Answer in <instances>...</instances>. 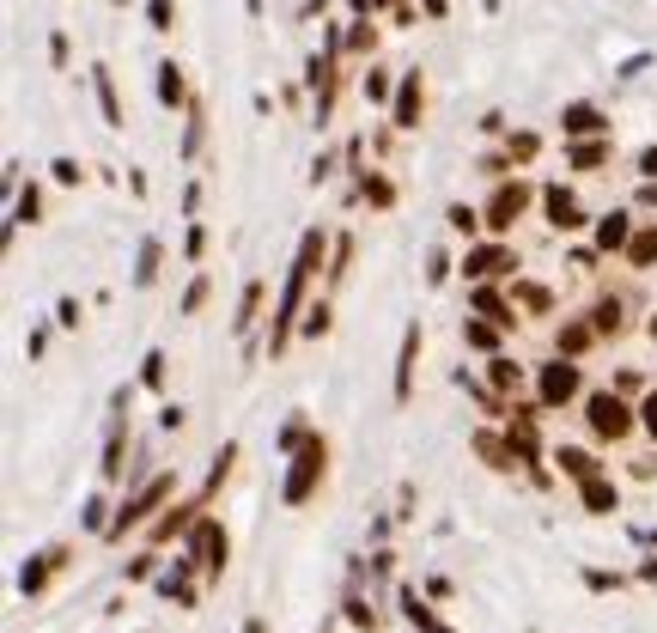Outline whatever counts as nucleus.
Segmentation results:
<instances>
[{
	"label": "nucleus",
	"mask_w": 657,
	"mask_h": 633,
	"mask_svg": "<svg viewBox=\"0 0 657 633\" xmlns=\"http://www.w3.org/2000/svg\"><path fill=\"white\" fill-rule=\"evenodd\" d=\"M316 262H323V232H305L299 238V256H292V268H286V292H280L275 305V329H268V348H286V335H292V323H299V305H305V281L316 275Z\"/></svg>",
	"instance_id": "obj_1"
},
{
	"label": "nucleus",
	"mask_w": 657,
	"mask_h": 633,
	"mask_svg": "<svg viewBox=\"0 0 657 633\" xmlns=\"http://www.w3.org/2000/svg\"><path fill=\"white\" fill-rule=\"evenodd\" d=\"M171 493H177V469H159V475H152L146 488H135L128 499H122V506H116V518H110V530H104V536H110V542H122L128 530L152 524V512H171V506H165Z\"/></svg>",
	"instance_id": "obj_2"
},
{
	"label": "nucleus",
	"mask_w": 657,
	"mask_h": 633,
	"mask_svg": "<svg viewBox=\"0 0 657 633\" xmlns=\"http://www.w3.org/2000/svg\"><path fill=\"white\" fill-rule=\"evenodd\" d=\"M323 481H329V439L311 432V439L292 451V469H286V481H280V506H305Z\"/></svg>",
	"instance_id": "obj_3"
},
{
	"label": "nucleus",
	"mask_w": 657,
	"mask_h": 633,
	"mask_svg": "<svg viewBox=\"0 0 657 633\" xmlns=\"http://www.w3.org/2000/svg\"><path fill=\"white\" fill-rule=\"evenodd\" d=\"M183 548L195 555V566H201V579H226V561H232V536H226V524L213 518V512H201L195 518V530L183 536Z\"/></svg>",
	"instance_id": "obj_4"
},
{
	"label": "nucleus",
	"mask_w": 657,
	"mask_h": 633,
	"mask_svg": "<svg viewBox=\"0 0 657 633\" xmlns=\"http://www.w3.org/2000/svg\"><path fill=\"white\" fill-rule=\"evenodd\" d=\"M585 426L603 439V445H615V439H627V432H633V408H627L615 390H596V396L585 402Z\"/></svg>",
	"instance_id": "obj_5"
},
{
	"label": "nucleus",
	"mask_w": 657,
	"mask_h": 633,
	"mask_svg": "<svg viewBox=\"0 0 657 633\" xmlns=\"http://www.w3.org/2000/svg\"><path fill=\"white\" fill-rule=\"evenodd\" d=\"M536 384H542V408H566V402L579 396V366H566V359H548V366L536 372Z\"/></svg>",
	"instance_id": "obj_6"
},
{
	"label": "nucleus",
	"mask_w": 657,
	"mask_h": 633,
	"mask_svg": "<svg viewBox=\"0 0 657 633\" xmlns=\"http://www.w3.org/2000/svg\"><path fill=\"white\" fill-rule=\"evenodd\" d=\"M62 566H68V548H43V555H31L25 572H19V591H25V597H43V591H49V572H62Z\"/></svg>",
	"instance_id": "obj_7"
},
{
	"label": "nucleus",
	"mask_w": 657,
	"mask_h": 633,
	"mask_svg": "<svg viewBox=\"0 0 657 633\" xmlns=\"http://www.w3.org/2000/svg\"><path fill=\"white\" fill-rule=\"evenodd\" d=\"M554 469H560L566 481H596V475H609V469H603V457H596V451H585V445H560V451H554Z\"/></svg>",
	"instance_id": "obj_8"
},
{
	"label": "nucleus",
	"mask_w": 657,
	"mask_h": 633,
	"mask_svg": "<svg viewBox=\"0 0 657 633\" xmlns=\"http://www.w3.org/2000/svg\"><path fill=\"white\" fill-rule=\"evenodd\" d=\"M505 268H518V256H512L505 244H481V250H469V256H463V275H469V281L505 275Z\"/></svg>",
	"instance_id": "obj_9"
},
{
	"label": "nucleus",
	"mask_w": 657,
	"mask_h": 633,
	"mask_svg": "<svg viewBox=\"0 0 657 633\" xmlns=\"http://www.w3.org/2000/svg\"><path fill=\"white\" fill-rule=\"evenodd\" d=\"M415 366H420V323L402 329V353H396V402L415 396Z\"/></svg>",
	"instance_id": "obj_10"
},
{
	"label": "nucleus",
	"mask_w": 657,
	"mask_h": 633,
	"mask_svg": "<svg viewBox=\"0 0 657 633\" xmlns=\"http://www.w3.org/2000/svg\"><path fill=\"white\" fill-rule=\"evenodd\" d=\"M579 506H585L590 518H609V512H621V488H615L609 475H596V481H579Z\"/></svg>",
	"instance_id": "obj_11"
},
{
	"label": "nucleus",
	"mask_w": 657,
	"mask_h": 633,
	"mask_svg": "<svg viewBox=\"0 0 657 633\" xmlns=\"http://www.w3.org/2000/svg\"><path fill=\"white\" fill-rule=\"evenodd\" d=\"M523 201H530V189H523V183H499V195H493V208H487V226H493V232H505V226L523 213Z\"/></svg>",
	"instance_id": "obj_12"
},
{
	"label": "nucleus",
	"mask_w": 657,
	"mask_h": 633,
	"mask_svg": "<svg viewBox=\"0 0 657 633\" xmlns=\"http://www.w3.org/2000/svg\"><path fill=\"white\" fill-rule=\"evenodd\" d=\"M560 128H566V141H572V135H603L609 122H603V110H596V104H566V110H560Z\"/></svg>",
	"instance_id": "obj_13"
},
{
	"label": "nucleus",
	"mask_w": 657,
	"mask_h": 633,
	"mask_svg": "<svg viewBox=\"0 0 657 633\" xmlns=\"http://www.w3.org/2000/svg\"><path fill=\"white\" fill-rule=\"evenodd\" d=\"M542 201H548V219L560 226V232H579V226H585V208H579V201H572V195H566L560 183H554V189L542 195Z\"/></svg>",
	"instance_id": "obj_14"
},
{
	"label": "nucleus",
	"mask_w": 657,
	"mask_h": 633,
	"mask_svg": "<svg viewBox=\"0 0 657 633\" xmlns=\"http://www.w3.org/2000/svg\"><path fill=\"white\" fill-rule=\"evenodd\" d=\"M122 445H128V415H116V421H110L104 463H98V469H104V481H116V475H122Z\"/></svg>",
	"instance_id": "obj_15"
},
{
	"label": "nucleus",
	"mask_w": 657,
	"mask_h": 633,
	"mask_svg": "<svg viewBox=\"0 0 657 633\" xmlns=\"http://www.w3.org/2000/svg\"><path fill=\"white\" fill-rule=\"evenodd\" d=\"M415 122H420V73H408L396 92V128H415Z\"/></svg>",
	"instance_id": "obj_16"
},
{
	"label": "nucleus",
	"mask_w": 657,
	"mask_h": 633,
	"mask_svg": "<svg viewBox=\"0 0 657 633\" xmlns=\"http://www.w3.org/2000/svg\"><path fill=\"white\" fill-rule=\"evenodd\" d=\"M396 603H402V621H408V628H415V633H426V628H432V621H439V615L426 609V597H420L415 585H402V597H396Z\"/></svg>",
	"instance_id": "obj_17"
},
{
	"label": "nucleus",
	"mask_w": 657,
	"mask_h": 633,
	"mask_svg": "<svg viewBox=\"0 0 657 633\" xmlns=\"http://www.w3.org/2000/svg\"><path fill=\"white\" fill-rule=\"evenodd\" d=\"M633 244V226H627V213H609L603 226H596V250H627Z\"/></svg>",
	"instance_id": "obj_18"
},
{
	"label": "nucleus",
	"mask_w": 657,
	"mask_h": 633,
	"mask_svg": "<svg viewBox=\"0 0 657 633\" xmlns=\"http://www.w3.org/2000/svg\"><path fill=\"white\" fill-rule=\"evenodd\" d=\"M183 98H189V86H183V68H177V62H165V68H159V104L177 110Z\"/></svg>",
	"instance_id": "obj_19"
},
{
	"label": "nucleus",
	"mask_w": 657,
	"mask_h": 633,
	"mask_svg": "<svg viewBox=\"0 0 657 633\" xmlns=\"http://www.w3.org/2000/svg\"><path fill=\"white\" fill-rule=\"evenodd\" d=\"M92 86H98V104H104V122L110 128H122V104H116V79L104 68H92Z\"/></svg>",
	"instance_id": "obj_20"
},
{
	"label": "nucleus",
	"mask_w": 657,
	"mask_h": 633,
	"mask_svg": "<svg viewBox=\"0 0 657 633\" xmlns=\"http://www.w3.org/2000/svg\"><path fill=\"white\" fill-rule=\"evenodd\" d=\"M159 262H165V250H159V238H146V244H140V268H135V286H152V281H159Z\"/></svg>",
	"instance_id": "obj_21"
},
{
	"label": "nucleus",
	"mask_w": 657,
	"mask_h": 633,
	"mask_svg": "<svg viewBox=\"0 0 657 633\" xmlns=\"http://www.w3.org/2000/svg\"><path fill=\"white\" fill-rule=\"evenodd\" d=\"M256 316H262V281L243 292V305H238V316H232V329H238V335H250V329H256Z\"/></svg>",
	"instance_id": "obj_22"
},
{
	"label": "nucleus",
	"mask_w": 657,
	"mask_h": 633,
	"mask_svg": "<svg viewBox=\"0 0 657 633\" xmlns=\"http://www.w3.org/2000/svg\"><path fill=\"white\" fill-rule=\"evenodd\" d=\"M341 609H347V621H353L359 633H378V615H372V603L359 597V591H347V603H341Z\"/></svg>",
	"instance_id": "obj_23"
},
{
	"label": "nucleus",
	"mask_w": 657,
	"mask_h": 633,
	"mask_svg": "<svg viewBox=\"0 0 657 633\" xmlns=\"http://www.w3.org/2000/svg\"><path fill=\"white\" fill-rule=\"evenodd\" d=\"M305 439H311V421H305V415H292V421L280 426V439H275V445H280V451H286V457H292V451H299Z\"/></svg>",
	"instance_id": "obj_24"
},
{
	"label": "nucleus",
	"mask_w": 657,
	"mask_h": 633,
	"mask_svg": "<svg viewBox=\"0 0 657 633\" xmlns=\"http://www.w3.org/2000/svg\"><path fill=\"white\" fill-rule=\"evenodd\" d=\"M487 378H493V390H518V384H523L518 359H505V353H499V359H493V366H487Z\"/></svg>",
	"instance_id": "obj_25"
},
{
	"label": "nucleus",
	"mask_w": 657,
	"mask_h": 633,
	"mask_svg": "<svg viewBox=\"0 0 657 633\" xmlns=\"http://www.w3.org/2000/svg\"><path fill=\"white\" fill-rule=\"evenodd\" d=\"M475 305H481V311L493 316V323H499V329H512V323H518V316L505 311V299H499V292H493V286H481V292H475Z\"/></svg>",
	"instance_id": "obj_26"
},
{
	"label": "nucleus",
	"mask_w": 657,
	"mask_h": 633,
	"mask_svg": "<svg viewBox=\"0 0 657 633\" xmlns=\"http://www.w3.org/2000/svg\"><path fill=\"white\" fill-rule=\"evenodd\" d=\"M79 518H86V530H92V536H104V530H110V499H104V493H92Z\"/></svg>",
	"instance_id": "obj_27"
},
{
	"label": "nucleus",
	"mask_w": 657,
	"mask_h": 633,
	"mask_svg": "<svg viewBox=\"0 0 657 633\" xmlns=\"http://www.w3.org/2000/svg\"><path fill=\"white\" fill-rule=\"evenodd\" d=\"M165 366H171V359H165V353L152 348L146 359H140V384H146V390H165Z\"/></svg>",
	"instance_id": "obj_28"
},
{
	"label": "nucleus",
	"mask_w": 657,
	"mask_h": 633,
	"mask_svg": "<svg viewBox=\"0 0 657 633\" xmlns=\"http://www.w3.org/2000/svg\"><path fill=\"white\" fill-rule=\"evenodd\" d=\"M37 213H43V195H37V183H31V189H19V208H12V226H37Z\"/></svg>",
	"instance_id": "obj_29"
},
{
	"label": "nucleus",
	"mask_w": 657,
	"mask_h": 633,
	"mask_svg": "<svg viewBox=\"0 0 657 633\" xmlns=\"http://www.w3.org/2000/svg\"><path fill=\"white\" fill-rule=\"evenodd\" d=\"M652 256H657V232H652V226H645V232H639V238L627 244V262H633V268H645Z\"/></svg>",
	"instance_id": "obj_30"
},
{
	"label": "nucleus",
	"mask_w": 657,
	"mask_h": 633,
	"mask_svg": "<svg viewBox=\"0 0 657 633\" xmlns=\"http://www.w3.org/2000/svg\"><path fill=\"white\" fill-rule=\"evenodd\" d=\"M329 299H323V305H311V311H305V323H299V329H305V335H311V341H323V335H329Z\"/></svg>",
	"instance_id": "obj_31"
},
{
	"label": "nucleus",
	"mask_w": 657,
	"mask_h": 633,
	"mask_svg": "<svg viewBox=\"0 0 657 633\" xmlns=\"http://www.w3.org/2000/svg\"><path fill=\"white\" fill-rule=\"evenodd\" d=\"M445 219H450V232H463V238H475V226H481V213H475V208H463V201H456V208H450Z\"/></svg>",
	"instance_id": "obj_32"
},
{
	"label": "nucleus",
	"mask_w": 657,
	"mask_h": 633,
	"mask_svg": "<svg viewBox=\"0 0 657 633\" xmlns=\"http://www.w3.org/2000/svg\"><path fill=\"white\" fill-rule=\"evenodd\" d=\"M585 585H590V591H621L627 572H603V566H585Z\"/></svg>",
	"instance_id": "obj_33"
},
{
	"label": "nucleus",
	"mask_w": 657,
	"mask_h": 633,
	"mask_svg": "<svg viewBox=\"0 0 657 633\" xmlns=\"http://www.w3.org/2000/svg\"><path fill=\"white\" fill-rule=\"evenodd\" d=\"M566 159H572L579 171H590V165H603V159H609V146H603V141H590V146H572Z\"/></svg>",
	"instance_id": "obj_34"
},
{
	"label": "nucleus",
	"mask_w": 657,
	"mask_h": 633,
	"mask_svg": "<svg viewBox=\"0 0 657 633\" xmlns=\"http://www.w3.org/2000/svg\"><path fill=\"white\" fill-rule=\"evenodd\" d=\"M463 341H469V348H481V353H493V348H499V335H493L487 323H463Z\"/></svg>",
	"instance_id": "obj_35"
},
{
	"label": "nucleus",
	"mask_w": 657,
	"mask_h": 633,
	"mask_svg": "<svg viewBox=\"0 0 657 633\" xmlns=\"http://www.w3.org/2000/svg\"><path fill=\"white\" fill-rule=\"evenodd\" d=\"M590 348V329L585 323H566V329H560V353H585Z\"/></svg>",
	"instance_id": "obj_36"
},
{
	"label": "nucleus",
	"mask_w": 657,
	"mask_h": 633,
	"mask_svg": "<svg viewBox=\"0 0 657 633\" xmlns=\"http://www.w3.org/2000/svg\"><path fill=\"white\" fill-rule=\"evenodd\" d=\"M171 19H177L171 0H146V25H152V31H171Z\"/></svg>",
	"instance_id": "obj_37"
},
{
	"label": "nucleus",
	"mask_w": 657,
	"mask_h": 633,
	"mask_svg": "<svg viewBox=\"0 0 657 633\" xmlns=\"http://www.w3.org/2000/svg\"><path fill=\"white\" fill-rule=\"evenodd\" d=\"M359 189H365V201H378V208H390V201H396V189H390L383 177H365Z\"/></svg>",
	"instance_id": "obj_38"
},
{
	"label": "nucleus",
	"mask_w": 657,
	"mask_h": 633,
	"mask_svg": "<svg viewBox=\"0 0 657 633\" xmlns=\"http://www.w3.org/2000/svg\"><path fill=\"white\" fill-rule=\"evenodd\" d=\"M365 98H372V104H383V98H390V73H383V68L365 73Z\"/></svg>",
	"instance_id": "obj_39"
},
{
	"label": "nucleus",
	"mask_w": 657,
	"mask_h": 633,
	"mask_svg": "<svg viewBox=\"0 0 657 633\" xmlns=\"http://www.w3.org/2000/svg\"><path fill=\"white\" fill-rule=\"evenodd\" d=\"M152 572H159V555H135V561H128V585L152 579Z\"/></svg>",
	"instance_id": "obj_40"
},
{
	"label": "nucleus",
	"mask_w": 657,
	"mask_h": 633,
	"mask_svg": "<svg viewBox=\"0 0 657 633\" xmlns=\"http://www.w3.org/2000/svg\"><path fill=\"white\" fill-rule=\"evenodd\" d=\"M49 177H55V183H68V189H73V183H79L86 171H79V159H55V165H49Z\"/></svg>",
	"instance_id": "obj_41"
},
{
	"label": "nucleus",
	"mask_w": 657,
	"mask_h": 633,
	"mask_svg": "<svg viewBox=\"0 0 657 633\" xmlns=\"http://www.w3.org/2000/svg\"><path fill=\"white\" fill-rule=\"evenodd\" d=\"M183 421H189L183 402H165V408H159V426H165V432H183Z\"/></svg>",
	"instance_id": "obj_42"
},
{
	"label": "nucleus",
	"mask_w": 657,
	"mask_h": 633,
	"mask_svg": "<svg viewBox=\"0 0 657 633\" xmlns=\"http://www.w3.org/2000/svg\"><path fill=\"white\" fill-rule=\"evenodd\" d=\"M79 299H62V305H55V323H62V329H79Z\"/></svg>",
	"instance_id": "obj_43"
},
{
	"label": "nucleus",
	"mask_w": 657,
	"mask_h": 633,
	"mask_svg": "<svg viewBox=\"0 0 657 633\" xmlns=\"http://www.w3.org/2000/svg\"><path fill=\"white\" fill-rule=\"evenodd\" d=\"M347 262H353V244H347V238H341V244H335V268H329L335 281H341V275H347Z\"/></svg>",
	"instance_id": "obj_44"
},
{
	"label": "nucleus",
	"mask_w": 657,
	"mask_h": 633,
	"mask_svg": "<svg viewBox=\"0 0 657 633\" xmlns=\"http://www.w3.org/2000/svg\"><path fill=\"white\" fill-rule=\"evenodd\" d=\"M201 299H208V281H195L189 292H183V311H201Z\"/></svg>",
	"instance_id": "obj_45"
},
{
	"label": "nucleus",
	"mask_w": 657,
	"mask_h": 633,
	"mask_svg": "<svg viewBox=\"0 0 657 633\" xmlns=\"http://www.w3.org/2000/svg\"><path fill=\"white\" fill-rule=\"evenodd\" d=\"M639 426H645V432L657 439V396H645V408H639Z\"/></svg>",
	"instance_id": "obj_46"
},
{
	"label": "nucleus",
	"mask_w": 657,
	"mask_h": 633,
	"mask_svg": "<svg viewBox=\"0 0 657 633\" xmlns=\"http://www.w3.org/2000/svg\"><path fill=\"white\" fill-rule=\"evenodd\" d=\"M639 171H645V177L657 183V146H645V152H639Z\"/></svg>",
	"instance_id": "obj_47"
},
{
	"label": "nucleus",
	"mask_w": 657,
	"mask_h": 633,
	"mask_svg": "<svg viewBox=\"0 0 657 633\" xmlns=\"http://www.w3.org/2000/svg\"><path fill=\"white\" fill-rule=\"evenodd\" d=\"M639 579H645V585H657V555H645V561H639Z\"/></svg>",
	"instance_id": "obj_48"
},
{
	"label": "nucleus",
	"mask_w": 657,
	"mask_h": 633,
	"mask_svg": "<svg viewBox=\"0 0 657 633\" xmlns=\"http://www.w3.org/2000/svg\"><path fill=\"white\" fill-rule=\"evenodd\" d=\"M420 6H426V12H432V19H445V0H420Z\"/></svg>",
	"instance_id": "obj_49"
},
{
	"label": "nucleus",
	"mask_w": 657,
	"mask_h": 633,
	"mask_svg": "<svg viewBox=\"0 0 657 633\" xmlns=\"http://www.w3.org/2000/svg\"><path fill=\"white\" fill-rule=\"evenodd\" d=\"M243 633H268V621H256V615H250V621H243Z\"/></svg>",
	"instance_id": "obj_50"
},
{
	"label": "nucleus",
	"mask_w": 657,
	"mask_h": 633,
	"mask_svg": "<svg viewBox=\"0 0 657 633\" xmlns=\"http://www.w3.org/2000/svg\"><path fill=\"white\" fill-rule=\"evenodd\" d=\"M243 6H250V19H262V0H243Z\"/></svg>",
	"instance_id": "obj_51"
},
{
	"label": "nucleus",
	"mask_w": 657,
	"mask_h": 633,
	"mask_svg": "<svg viewBox=\"0 0 657 633\" xmlns=\"http://www.w3.org/2000/svg\"><path fill=\"white\" fill-rule=\"evenodd\" d=\"M426 633H456V628H445V621H432V628H426Z\"/></svg>",
	"instance_id": "obj_52"
},
{
	"label": "nucleus",
	"mask_w": 657,
	"mask_h": 633,
	"mask_svg": "<svg viewBox=\"0 0 657 633\" xmlns=\"http://www.w3.org/2000/svg\"><path fill=\"white\" fill-rule=\"evenodd\" d=\"M652 335H657V316H652Z\"/></svg>",
	"instance_id": "obj_53"
}]
</instances>
